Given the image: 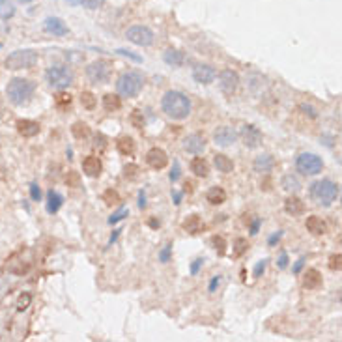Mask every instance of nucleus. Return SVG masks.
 <instances>
[{
  "mask_svg": "<svg viewBox=\"0 0 342 342\" xmlns=\"http://www.w3.org/2000/svg\"><path fill=\"white\" fill-rule=\"evenodd\" d=\"M236 139H238V133L232 129V127H228V125H222V127H219V129L213 133V140H215V144H219V146H222V148H226V146L234 144Z\"/></svg>",
  "mask_w": 342,
  "mask_h": 342,
  "instance_id": "14",
  "label": "nucleus"
},
{
  "mask_svg": "<svg viewBox=\"0 0 342 342\" xmlns=\"http://www.w3.org/2000/svg\"><path fill=\"white\" fill-rule=\"evenodd\" d=\"M103 109L107 112H116L122 109V99L116 93H107L103 95Z\"/></svg>",
  "mask_w": 342,
  "mask_h": 342,
  "instance_id": "28",
  "label": "nucleus"
},
{
  "mask_svg": "<svg viewBox=\"0 0 342 342\" xmlns=\"http://www.w3.org/2000/svg\"><path fill=\"white\" fill-rule=\"evenodd\" d=\"M71 105V95L69 93H58L56 95V107L58 109H64V107H69Z\"/></svg>",
  "mask_w": 342,
  "mask_h": 342,
  "instance_id": "43",
  "label": "nucleus"
},
{
  "mask_svg": "<svg viewBox=\"0 0 342 342\" xmlns=\"http://www.w3.org/2000/svg\"><path fill=\"white\" fill-rule=\"evenodd\" d=\"M129 122H131V125H133L135 129H142V127H144V124H146V120H144V114H142V111H140V109H135V111L131 112Z\"/></svg>",
  "mask_w": 342,
  "mask_h": 342,
  "instance_id": "36",
  "label": "nucleus"
},
{
  "mask_svg": "<svg viewBox=\"0 0 342 342\" xmlns=\"http://www.w3.org/2000/svg\"><path fill=\"white\" fill-rule=\"evenodd\" d=\"M45 30L49 34H53V36H65L67 34V27H65V23L62 19L58 17H49L45 21Z\"/></svg>",
  "mask_w": 342,
  "mask_h": 342,
  "instance_id": "19",
  "label": "nucleus"
},
{
  "mask_svg": "<svg viewBox=\"0 0 342 342\" xmlns=\"http://www.w3.org/2000/svg\"><path fill=\"white\" fill-rule=\"evenodd\" d=\"M215 77H217V73H215V69H213L212 65L198 64V65H194V67H193V79L196 81V83L210 84V83H213V81H215Z\"/></svg>",
  "mask_w": 342,
  "mask_h": 342,
  "instance_id": "13",
  "label": "nucleus"
},
{
  "mask_svg": "<svg viewBox=\"0 0 342 342\" xmlns=\"http://www.w3.org/2000/svg\"><path fill=\"white\" fill-rule=\"evenodd\" d=\"M71 133H73L75 139H79V140L90 137V129H88V125H86L84 122H75L73 125H71Z\"/></svg>",
  "mask_w": 342,
  "mask_h": 342,
  "instance_id": "32",
  "label": "nucleus"
},
{
  "mask_svg": "<svg viewBox=\"0 0 342 342\" xmlns=\"http://www.w3.org/2000/svg\"><path fill=\"white\" fill-rule=\"evenodd\" d=\"M212 245H213V249H215V252H217L219 256H224V254H226V241H224V238H222V236H213Z\"/></svg>",
  "mask_w": 342,
  "mask_h": 342,
  "instance_id": "37",
  "label": "nucleus"
},
{
  "mask_svg": "<svg viewBox=\"0 0 342 342\" xmlns=\"http://www.w3.org/2000/svg\"><path fill=\"white\" fill-rule=\"evenodd\" d=\"M67 2L73 4V6H79V4H81V0H67Z\"/></svg>",
  "mask_w": 342,
  "mask_h": 342,
  "instance_id": "62",
  "label": "nucleus"
},
{
  "mask_svg": "<svg viewBox=\"0 0 342 342\" xmlns=\"http://www.w3.org/2000/svg\"><path fill=\"white\" fill-rule=\"evenodd\" d=\"M277 264H279V268H280V269L286 268V266H288V254H286V252H280Z\"/></svg>",
  "mask_w": 342,
  "mask_h": 342,
  "instance_id": "54",
  "label": "nucleus"
},
{
  "mask_svg": "<svg viewBox=\"0 0 342 342\" xmlns=\"http://www.w3.org/2000/svg\"><path fill=\"white\" fill-rule=\"evenodd\" d=\"M240 86V75L232 69H224L219 75V88L224 95H232Z\"/></svg>",
  "mask_w": 342,
  "mask_h": 342,
  "instance_id": "10",
  "label": "nucleus"
},
{
  "mask_svg": "<svg viewBox=\"0 0 342 342\" xmlns=\"http://www.w3.org/2000/svg\"><path fill=\"white\" fill-rule=\"evenodd\" d=\"M81 4L88 9H97L103 6V0H81Z\"/></svg>",
  "mask_w": 342,
  "mask_h": 342,
  "instance_id": "46",
  "label": "nucleus"
},
{
  "mask_svg": "<svg viewBox=\"0 0 342 342\" xmlns=\"http://www.w3.org/2000/svg\"><path fill=\"white\" fill-rule=\"evenodd\" d=\"M150 226H154V228H155V226H159V221H150Z\"/></svg>",
  "mask_w": 342,
  "mask_h": 342,
  "instance_id": "63",
  "label": "nucleus"
},
{
  "mask_svg": "<svg viewBox=\"0 0 342 342\" xmlns=\"http://www.w3.org/2000/svg\"><path fill=\"white\" fill-rule=\"evenodd\" d=\"M36 90V84L28 79H13L9 81L6 93H8V99L13 105H27Z\"/></svg>",
  "mask_w": 342,
  "mask_h": 342,
  "instance_id": "3",
  "label": "nucleus"
},
{
  "mask_svg": "<svg viewBox=\"0 0 342 342\" xmlns=\"http://www.w3.org/2000/svg\"><path fill=\"white\" fill-rule=\"evenodd\" d=\"M30 196H32V200H36V202L41 200V189L37 187V184L30 185Z\"/></svg>",
  "mask_w": 342,
  "mask_h": 342,
  "instance_id": "48",
  "label": "nucleus"
},
{
  "mask_svg": "<svg viewBox=\"0 0 342 342\" xmlns=\"http://www.w3.org/2000/svg\"><path fill=\"white\" fill-rule=\"evenodd\" d=\"M45 81L51 88L64 90L69 84H73V71L69 67H65V65H53V67L47 69Z\"/></svg>",
  "mask_w": 342,
  "mask_h": 342,
  "instance_id": "5",
  "label": "nucleus"
},
{
  "mask_svg": "<svg viewBox=\"0 0 342 342\" xmlns=\"http://www.w3.org/2000/svg\"><path fill=\"white\" fill-rule=\"evenodd\" d=\"M81 105L86 111H93L95 105H97V99H95V95L92 92H83L81 93Z\"/></svg>",
  "mask_w": 342,
  "mask_h": 342,
  "instance_id": "34",
  "label": "nucleus"
},
{
  "mask_svg": "<svg viewBox=\"0 0 342 342\" xmlns=\"http://www.w3.org/2000/svg\"><path fill=\"white\" fill-rule=\"evenodd\" d=\"M303 266H305V258H299L296 262V264H294V268H292V271H294V273H299V271H301V269H303Z\"/></svg>",
  "mask_w": 342,
  "mask_h": 342,
  "instance_id": "56",
  "label": "nucleus"
},
{
  "mask_svg": "<svg viewBox=\"0 0 342 342\" xmlns=\"http://www.w3.org/2000/svg\"><path fill=\"white\" fill-rule=\"evenodd\" d=\"M206 200L212 204V206H219L226 200V193L222 187H212L208 193H206Z\"/></svg>",
  "mask_w": 342,
  "mask_h": 342,
  "instance_id": "27",
  "label": "nucleus"
},
{
  "mask_svg": "<svg viewBox=\"0 0 342 342\" xmlns=\"http://www.w3.org/2000/svg\"><path fill=\"white\" fill-rule=\"evenodd\" d=\"M111 75H112V65L107 60H95V62L88 64V67H86V77L93 84L109 83L111 81Z\"/></svg>",
  "mask_w": 342,
  "mask_h": 342,
  "instance_id": "7",
  "label": "nucleus"
},
{
  "mask_svg": "<svg viewBox=\"0 0 342 342\" xmlns=\"http://www.w3.org/2000/svg\"><path fill=\"white\" fill-rule=\"evenodd\" d=\"M299 187H301V184H299L296 176L288 174L282 178V189L284 191H299Z\"/></svg>",
  "mask_w": 342,
  "mask_h": 342,
  "instance_id": "35",
  "label": "nucleus"
},
{
  "mask_svg": "<svg viewBox=\"0 0 342 342\" xmlns=\"http://www.w3.org/2000/svg\"><path fill=\"white\" fill-rule=\"evenodd\" d=\"M296 167L301 174L305 176H314L318 172H322L324 168V161L322 157H318L316 154H299L296 159Z\"/></svg>",
  "mask_w": 342,
  "mask_h": 342,
  "instance_id": "8",
  "label": "nucleus"
},
{
  "mask_svg": "<svg viewBox=\"0 0 342 342\" xmlns=\"http://www.w3.org/2000/svg\"><path fill=\"white\" fill-rule=\"evenodd\" d=\"M284 212L288 215H292V217L303 215L305 213V204H303L301 198H297V196H290V198H286V202H284Z\"/></svg>",
  "mask_w": 342,
  "mask_h": 342,
  "instance_id": "21",
  "label": "nucleus"
},
{
  "mask_svg": "<svg viewBox=\"0 0 342 342\" xmlns=\"http://www.w3.org/2000/svg\"><path fill=\"white\" fill-rule=\"evenodd\" d=\"M305 226H307V230L311 232L312 236H324L325 232H327V222H325L322 217H318V215H311V217H307Z\"/></svg>",
  "mask_w": 342,
  "mask_h": 342,
  "instance_id": "16",
  "label": "nucleus"
},
{
  "mask_svg": "<svg viewBox=\"0 0 342 342\" xmlns=\"http://www.w3.org/2000/svg\"><path fill=\"white\" fill-rule=\"evenodd\" d=\"M324 280H322V273L318 269H307L305 277H303V286L307 290H318L322 288Z\"/></svg>",
  "mask_w": 342,
  "mask_h": 342,
  "instance_id": "18",
  "label": "nucleus"
},
{
  "mask_svg": "<svg viewBox=\"0 0 342 342\" xmlns=\"http://www.w3.org/2000/svg\"><path fill=\"white\" fill-rule=\"evenodd\" d=\"M241 140H243V144L249 150H254L262 144L264 137H262V131H260L256 125L247 124V125H243V129H241Z\"/></svg>",
  "mask_w": 342,
  "mask_h": 342,
  "instance_id": "11",
  "label": "nucleus"
},
{
  "mask_svg": "<svg viewBox=\"0 0 342 342\" xmlns=\"http://www.w3.org/2000/svg\"><path fill=\"white\" fill-rule=\"evenodd\" d=\"M273 167H275V159L269 154H262V155L254 159V170L260 172V174H268V172L273 170Z\"/></svg>",
  "mask_w": 342,
  "mask_h": 342,
  "instance_id": "20",
  "label": "nucleus"
},
{
  "mask_svg": "<svg viewBox=\"0 0 342 342\" xmlns=\"http://www.w3.org/2000/svg\"><path fill=\"white\" fill-rule=\"evenodd\" d=\"M280 236H282V232L279 230L277 234H273V236H271V238H269V241H268V243H269V245H275V243H277V241L280 240Z\"/></svg>",
  "mask_w": 342,
  "mask_h": 342,
  "instance_id": "57",
  "label": "nucleus"
},
{
  "mask_svg": "<svg viewBox=\"0 0 342 342\" xmlns=\"http://www.w3.org/2000/svg\"><path fill=\"white\" fill-rule=\"evenodd\" d=\"M184 148L185 152H189V154H202L204 148H206V140H204L202 135H198V133H193V135H189L184 142Z\"/></svg>",
  "mask_w": 342,
  "mask_h": 342,
  "instance_id": "15",
  "label": "nucleus"
},
{
  "mask_svg": "<svg viewBox=\"0 0 342 342\" xmlns=\"http://www.w3.org/2000/svg\"><path fill=\"white\" fill-rule=\"evenodd\" d=\"M247 86H249L250 92H254V88H256V86H260V90H262V92H266V90L269 88V83H268V79H266V77L254 73V75H249V79H247Z\"/></svg>",
  "mask_w": 342,
  "mask_h": 342,
  "instance_id": "29",
  "label": "nucleus"
},
{
  "mask_svg": "<svg viewBox=\"0 0 342 342\" xmlns=\"http://www.w3.org/2000/svg\"><path fill=\"white\" fill-rule=\"evenodd\" d=\"M15 15V6L9 0H0V19H9Z\"/></svg>",
  "mask_w": 342,
  "mask_h": 342,
  "instance_id": "33",
  "label": "nucleus"
},
{
  "mask_svg": "<svg viewBox=\"0 0 342 342\" xmlns=\"http://www.w3.org/2000/svg\"><path fill=\"white\" fill-rule=\"evenodd\" d=\"M301 109H303V111H309V114H311L312 118H316V112H314V109H312V107H307V105H301Z\"/></svg>",
  "mask_w": 342,
  "mask_h": 342,
  "instance_id": "59",
  "label": "nucleus"
},
{
  "mask_svg": "<svg viewBox=\"0 0 342 342\" xmlns=\"http://www.w3.org/2000/svg\"><path fill=\"white\" fill-rule=\"evenodd\" d=\"M125 36H127L131 43L140 47H150L154 43V32L148 27H142V25H135V27L127 28Z\"/></svg>",
  "mask_w": 342,
  "mask_h": 342,
  "instance_id": "9",
  "label": "nucleus"
},
{
  "mask_svg": "<svg viewBox=\"0 0 342 342\" xmlns=\"http://www.w3.org/2000/svg\"><path fill=\"white\" fill-rule=\"evenodd\" d=\"M62 202H64V198H62V194L56 193V191H49L47 193V212L49 213H56L60 208H62Z\"/></svg>",
  "mask_w": 342,
  "mask_h": 342,
  "instance_id": "25",
  "label": "nucleus"
},
{
  "mask_svg": "<svg viewBox=\"0 0 342 342\" xmlns=\"http://www.w3.org/2000/svg\"><path fill=\"white\" fill-rule=\"evenodd\" d=\"M202 264H204L202 258H196V260H194L193 264H191V275H196V273L200 271V268H202Z\"/></svg>",
  "mask_w": 342,
  "mask_h": 342,
  "instance_id": "49",
  "label": "nucleus"
},
{
  "mask_svg": "<svg viewBox=\"0 0 342 342\" xmlns=\"http://www.w3.org/2000/svg\"><path fill=\"white\" fill-rule=\"evenodd\" d=\"M247 249H249V243H247V240L238 238V240L234 241V256H236V258L243 256V254L247 252Z\"/></svg>",
  "mask_w": 342,
  "mask_h": 342,
  "instance_id": "38",
  "label": "nucleus"
},
{
  "mask_svg": "<svg viewBox=\"0 0 342 342\" xmlns=\"http://www.w3.org/2000/svg\"><path fill=\"white\" fill-rule=\"evenodd\" d=\"M30 303H32V296H30L28 292H23L17 299V311H21V312L27 311L28 307H30Z\"/></svg>",
  "mask_w": 342,
  "mask_h": 342,
  "instance_id": "40",
  "label": "nucleus"
},
{
  "mask_svg": "<svg viewBox=\"0 0 342 342\" xmlns=\"http://www.w3.org/2000/svg\"><path fill=\"white\" fill-rule=\"evenodd\" d=\"M172 196H174V204L176 206H180V202H182V193H172Z\"/></svg>",
  "mask_w": 342,
  "mask_h": 342,
  "instance_id": "61",
  "label": "nucleus"
},
{
  "mask_svg": "<svg viewBox=\"0 0 342 342\" xmlns=\"http://www.w3.org/2000/svg\"><path fill=\"white\" fill-rule=\"evenodd\" d=\"M182 228L189 234H198V232L204 230V222L198 215H189L184 222H182Z\"/></svg>",
  "mask_w": 342,
  "mask_h": 342,
  "instance_id": "24",
  "label": "nucleus"
},
{
  "mask_svg": "<svg viewBox=\"0 0 342 342\" xmlns=\"http://www.w3.org/2000/svg\"><path fill=\"white\" fill-rule=\"evenodd\" d=\"M184 53L182 51H176V49H168L167 53L163 55V60L167 62L168 65H174V67H180L184 64Z\"/></svg>",
  "mask_w": 342,
  "mask_h": 342,
  "instance_id": "30",
  "label": "nucleus"
},
{
  "mask_svg": "<svg viewBox=\"0 0 342 342\" xmlns=\"http://www.w3.org/2000/svg\"><path fill=\"white\" fill-rule=\"evenodd\" d=\"M146 163H148L154 170H161V168H165V167H167V163H168L167 152H165V150H161V148L148 150V154H146Z\"/></svg>",
  "mask_w": 342,
  "mask_h": 342,
  "instance_id": "12",
  "label": "nucleus"
},
{
  "mask_svg": "<svg viewBox=\"0 0 342 342\" xmlns=\"http://www.w3.org/2000/svg\"><path fill=\"white\" fill-rule=\"evenodd\" d=\"M103 170V165L99 157H95V155H88V157H84L83 161V172L86 176H90V178H97V176L101 174Z\"/></svg>",
  "mask_w": 342,
  "mask_h": 342,
  "instance_id": "17",
  "label": "nucleus"
},
{
  "mask_svg": "<svg viewBox=\"0 0 342 342\" xmlns=\"http://www.w3.org/2000/svg\"><path fill=\"white\" fill-rule=\"evenodd\" d=\"M311 198L320 206H331L341 194V187L331 180H318L311 185Z\"/></svg>",
  "mask_w": 342,
  "mask_h": 342,
  "instance_id": "2",
  "label": "nucleus"
},
{
  "mask_svg": "<svg viewBox=\"0 0 342 342\" xmlns=\"http://www.w3.org/2000/svg\"><path fill=\"white\" fill-rule=\"evenodd\" d=\"M219 284H221V275H217V277L212 279V282H210V292L213 294V292L219 288Z\"/></svg>",
  "mask_w": 342,
  "mask_h": 342,
  "instance_id": "53",
  "label": "nucleus"
},
{
  "mask_svg": "<svg viewBox=\"0 0 342 342\" xmlns=\"http://www.w3.org/2000/svg\"><path fill=\"white\" fill-rule=\"evenodd\" d=\"M139 208H146V193L144 191H140L139 194Z\"/></svg>",
  "mask_w": 342,
  "mask_h": 342,
  "instance_id": "58",
  "label": "nucleus"
},
{
  "mask_svg": "<svg viewBox=\"0 0 342 342\" xmlns=\"http://www.w3.org/2000/svg\"><path fill=\"white\" fill-rule=\"evenodd\" d=\"M178 178H180V163L174 161V170L170 172V182H178Z\"/></svg>",
  "mask_w": 342,
  "mask_h": 342,
  "instance_id": "51",
  "label": "nucleus"
},
{
  "mask_svg": "<svg viewBox=\"0 0 342 342\" xmlns=\"http://www.w3.org/2000/svg\"><path fill=\"white\" fill-rule=\"evenodd\" d=\"M116 53H120V55H124V56H129L131 60H135V62H140V56L133 55V53H129V51H125V49H118Z\"/></svg>",
  "mask_w": 342,
  "mask_h": 342,
  "instance_id": "55",
  "label": "nucleus"
},
{
  "mask_svg": "<svg viewBox=\"0 0 342 342\" xmlns=\"http://www.w3.org/2000/svg\"><path fill=\"white\" fill-rule=\"evenodd\" d=\"M17 2H21V4H28V2H32V0H17Z\"/></svg>",
  "mask_w": 342,
  "mask_h": 342,
  "instance_id": "64",
  "label": "nucleus"
},
{
  "mask_svg": "<svg viewBox=\"0 0 342 342\" xmlns=\"http://www.w3.org/2000/svg\"><path fill=\"white\" fill-rule=\"evenodd\" d=\"M341 260H342V256H341V254H333V256H331V258H329V268L333 269V271H339V269L342 268Z\"/></svg>",
  "mask_w": 342,
  "mask_h": 342,
  "instance_id": "47",
  "label": "nucleus"
},
{
  "mask_svg": "<svg viewBox=\"0 0 342 342\" xmlns=\"http://www.w3.org/2000/svg\"><path fill=\"white\" fill-rule=\"evenodd\" d=\"M170 254H172V243H167V245L163 247V250L159 252V260H161L163 264H167L168 260H170Z\"/></svg>",
  "mask_w": 342,
  "mask_h": 342,
  "instance_id": "44",
  "label": "nucleus"
},
{
  "mask_svg": "<svg viewBox=\"0 0 342 342\" xmlns=\"http://www.w3.org/2000/svg\"><path fill=\"white\" fill-rule=\"evenodd\" d=\"M17 131L23 135V137H36L37 133H39V124L34 120H19L17 122Z\"/></svg>",
  "mask_w": 342,
  "mask_h": 342,
  "instance_id": "22",
  "label": "nucleus"
},
{
  "mask_svg": "<svg viewBox=\"0 0 342 342\" xmlns=\"http://www.w3.org/2000/svg\"><path fill=\"white\" fill-rule=\"evenodd\" d=\"M37 64V53L32 49H21V51H13L11 55L6 58V67L8 69H30Z\"/></svg>",
  "mask_w": 342,
  "mask_h": 342,
  "instance_id": "6",
  "label": "nucleus"
},
{
  "mask_svg": "<svg viewBox=\"0 0 342 342\" xmlns=\"http://www.w3.org/2000/svg\"><path fill=\"white\" fill-rule=\"evenodd\" d=\"M103 202L107 206H116V204H120V194L116 193L114 189H107L103 193Z\"/></svg>",
  "mask_w": 342,
  "mask_h": 342,
  "instance_id": "39",
  "label": "nucleus"
},
{
  "mask_svg": "<svg viewBox=\"0 0 342 342\" xmlns=\"http://www.w3.org/2000/svg\"><path fill=\"white\" fill-rule=\"evenodd\" d=\"M137 172H139V167L137 165H127L125 167V178H137Z\"/></svg>",
  "mask_w": 342,
  "mask_h": 342,
  "instance_id": "50",
  "label": "nucleus"
},
{
  "mask_svg": "<svg viewBox=\"0 0 342 342\" xmlns=\"http://www.w3.org/2000/svg\"><path fill=\"white\" fill-rule=\"evenodd\" d=\"M268 262H269L268 258H264V260H260L258 264L254 266V279H258L264 275V271H266V268H268Z\"/></svg>",
  "mask_w": 342,
  "mask_h": 342,
  "instance_id": "45",
  "label": "nucleus"
},
{
  "mask_svg": "<svg viewBox=\"0 0 342 342\" xmlns=\"http://www.w3.org/2000/svg\"><path fill=\"white\" fill-rule=\"evenodd\" d=\"M129 215V210L127 208H120L116 213H112L111 217H109V224H116V222H120L122 219H125Z\"/></svg>",
  "mask_w": 342,
  "mask_h": 342,
  "instance_id": "42",
  "label": "nucleus"
},
{
  "mask_svg": "<svg viewBox=\"0 0 342 342\" xmlns=\"http://www.w3.org/2000/svg\"><path fill=\"white\" fill-rule=\"evenodd\" d=\"M213 165L215 168L222 172V174H230L232 170H234V163H232L230 157H226L224 154H215L213 155Z\"/></svg>",
  "mask_w": 342,
  "mask_h": 342,
  "instance_id": "23",
  "label": "nucleus"
},
{
  "mask_svg": "<svg viewBox=\"0 0 342 342\" xmlns=\"http://www.w3.org/2000/svg\"><path fill=\"white\" fill-rule=\"evenodd\" d=\"M120 232H122V230H114V234H112V236H111V240H109V245H112L114 241L118 240V236H120Z\"/></svg>",
  "mask_w": 342,
  "mask_h": 342,
  "instance_id": "60",
  "label": "nucleus"
},
{
  "mask_svg": "<svg viewBox=\"0 0 342 342\" xmlns=\"http://www.w3.org/2000/svg\"><path fill=\"white\" fill-rule=\"evenodd\" d=\"M116 148H118V152H120L122 155H133L135 154V140L131 139V137H122L116 142Z\"/></svg>",
  "mask_w": 342,
  "mask_h": 342,
  "instance_id": "31",
  "label": "nucleus"
},
{
  "mask_svg": "<svg viewBox=\"0 0 342 342\" xmlns=\"http://www.w3.org/2000/svg\"><path fill=\"white\" fill-rule=\"evenodd\" d=\"M260 224H262V219H260V217H256V219L252 221V224H250V234H252V236H256V234H258Z\"/></svg>",
  "mask_w": 342,
  "mask_h": 342,
  "instance_id": "52",
  "label": "nucleus"
},
{
  "mask_svg": "<svg viewBox=\"0 0 342 342\" xmlns=\"http://www.w3.org/2000/svg\"><path fill=\"white\" fill-rule=\"evenodd\" d=\"M163 112L172 120H185L191 114V99L184 92L168 90L161 99Z\"/></svg>",
  "mask_w": 342,
  "mask_h": 342,
  "instance_id": "1",
  "label": "nucleus"
},
{
  "mask_svg": "<svg viewBox=\"0 0 342 342\" xmlns=\"http://www.w3.org/2000/svg\"><path fill=\"white\" fill-rule=\"evenodd\" d=\"M144 86V77L139 71H125L116 81V92L122 97H137Z\"/></svg>",
  "mask_w": 342,
  "mask_h": 342,
  "instance_id": "4",
  "label": "nucleus"
},
{
  "mask_svg": "<svg viewBox=\"0 0 342 342\" xmlns=\"http://www.w3.org/2000/svg\"><path fill=\"white\" fill-rule=\"evenodd\" d=\"M65 185L67 187H81V176H79V172L69 170L67 176H65Z\"/></svg>",
  "mask_w": 342,
  "mask_h": 342,
  "instance_id": "41",
  "label": "nucleus"
},
{
  "mask_svg": "<svg viewBox=\"0 0 342 342\" xmlns=\"http://www.w3.org/2000/svg\"><path fill=\"white\" fill-rule=\"evenodd\" d=\"M191 172L194 176H198V178H208V174H210V165L206 163V159L194 157L191 161Z\"/></svg>",
  "mask_w": 342,
  "mask_h": 342,
  "instance_id": "26",
  "label": "nucleus"
}]
</instances>
